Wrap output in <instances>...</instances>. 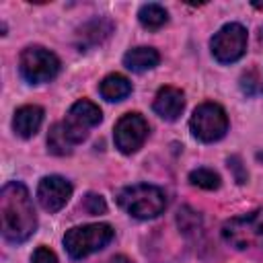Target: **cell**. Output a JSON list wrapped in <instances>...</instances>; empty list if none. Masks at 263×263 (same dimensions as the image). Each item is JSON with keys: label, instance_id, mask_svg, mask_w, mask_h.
I'll return each instance as SVG.
<instances>
[{"label": "cell", "instance_id": "cell-2", "mask_svg": "<svg viewBox=\"0 0 263 263\" xmlns=\"http://www.w3.org/2000/svg\"><path fill=\"white\" fill-rule=\"evenodd\" d=\"M119 208H123L132 218L138 220H152L160 216L166 208V195L160 187L148 183H136L123 187L117 195Z\"/></svg>", "mask_w": 263, "mask_h": 263}, {"label": "cell", "instance_id": "cell-13", "mask_svg": "<svg viewBox=\"0 0 263 263\" xmlns=\"http://www.w3.org/2000/svg\"><path fill=\"white\" fill-rule=\"evenodd\" d=\"M160 62V55L154 47H146V45H140V47H134L129 49L125 55H123V66L132 72H146V70H152L156 68Z\"/></svg>", "mask_w": 263, "mask_h": 263}, {"label": "cell", "instance_id": "cell-18", "mask_svg": "<svg viewBox=\"0 0 263 263\" xmlns=\"http://www.w3.org/2000/svg\"><path fill=\"white\" fill-rule=\"evenodd\" d=\"M177 222L181 226V230L189 232V230H195L199 226V216L197 212H193L191 208H181L179 214H177Z\"/></svg>", "mask_w": 263, "mask_h": 263}, {"label": "cell", "instance_id": "cell-14", "mask_svg": "<svg viewBox=\"0 0 263 263\" xmlns=\"http://www.w3.org/2000/svg\"><path fill=\"white\" fill-rule=\"evenodd\" d=\"M99 92L105 101H123L125 97L132 95V82L123 74H109L101 80Z\"/></svg>", "mask_w": 263, "mask_h": 263}, {"label": "cell", "instance_id": "cell-4", "mask_svg": "<svg viewBox=\"0 0 263 263\" xmlns=\"http://www.w3.org/2000/svg\"><path fill=\"white\" fill-rule=\"evenodd\" d=\"M222 238L234 249L263 247V205L224 222Z\"/></svg>", "mask_w": 263, "mask_h": 263}, {"label": "cell", "instance_id": "cell-16", "mask_svg": "<svg viewBox=\"0 0 263 263\" xmlns=\"http://www.w3.org/2000/svg\"><path fill=\"white\" fill-rule=\"evenodd\" d=\"M72 140L68 138L66 129L62 123H53L51 129H49V136H47V148L51 154H58V156H66L72 152Z\"/></svg>", "mask_w": 263, "mask_h": 263}, {"label": "cell", "instance_id": "cell-15", "mask_svg": "<svg viewBox=\"0 0 263 263\" xmlns=\"http://www.w3.org/2000/svg\"><path fill=\"white\" fill-rule=\"evenodd\" d=\"M138 21H140V25H142L144 29H148V31H158L160 27L166 25L168 12L164 10V6L154 4V2L142 4L140 10H138Z\"/></svg>", "mask_w": 263, "mask_h": 263}, {"label": "cell", "instance_id": "cell-20", "mask_svg": "<svg viewBox=\"0 0 263 263\" xmlns=\"http://www.w3.org/2000/svg\"><path fill=\"white\" fill-rule=\"evenodd\" d=\"M31 263H58V257L53 251H49L47 247H37L33 253Z\"/></svg>", "mask_w": 263, "mask_h": 263}, {"label": "cell", "instance_id": "cell-12", "mask_svg": "<svg viewBox=\"0 0 263 263\" xmlns=\"http://www.w3.org/2000/svg\"><path fill=\"white\" fill-rule=\"evenodd\" d=\"M43 123V109L39 105H23L12 117V127L21 138H33Z\"/></svg>", "mask_w": 263, "mask_h": 263}, {"label": "cell", "instance_id": "cell-3", "mask_svg": "<svg viewBox=\"0 0 263 263\" xmlns=\"http://www.w3.org/2000/svg\"><path fill=\"white\" fill-rule=\"evenodd\" d=\"M113 236H115L113 226L105 222L74 226L64 234V247L72 259H84L105 249L113 240Z\"/></svg>", "mask_w": 263, "mask_h": 263}, {"label": "cell", "instance_id": "cell-5", "mask_svg": "<svg viewBox=\"0 0 263 263\" xmlns=\"http://www.w3.org/2000/svg\"><path fill=\"white\" fill-rule=\"evenodd\" d=\"M18 70L23 78L31 84L49 82L60 72V58L41 45H31L23 49L18 60Z\"/></svg>", "mask_w": 263, "mask_h": 263}, {"label": "cell", "instance_id": "cell-19", "mask_svg": "<svg viewBox=\"0 0 263 263\" xmlns=\"http://www.w3.org/2000/svg\"><path fill=\"white\" fill-rule=\"evenodd\" d=\"M82 208H84L88 214H92V216H99V214H105V212H107L105 199H103L101 195H97V193H88V195L84 197Z\"/></svg>", "mask_w": 263, "mask_h": 263}, {"label": "cell", "instance_id": "cell-9", "mask_svg": "<svg viewBox=\"0 0 263 263\" xmlns=\"http://www.w3.org/2000/svg\"><path fill=\"white\" fill-rule=\"evenodd\" d=\"M148 121L140 113H125L113 129L115 146L121 154H134L142 148V144L148 138Z\"/></svg>", "mask_w": 263, "mask_h": 263}, {"label": "cell", "instance_id": "cell-1", "mask_svg": "<svg viewBox=\"0 0 263 263\" xmlns=\"http://www.w3.org/2000/svg\"><path fill=\"white\" fill-rule=\"evenodd\" d=\"M0 220H2V236L12 242H25L37 230V214L33 208V199L29 189L10 181L0 191Z\"/></svg>", "mask_w": 263, "mask_h": 263}, {"label": "cell", "instance_id": "cell-7", "mask_svg": "<svg viewBox=\"0 0 263 263\" xmlns=\"http://www.w3.org/2000/svg\"><path fill=\"white\" fill-rule=\"evenodd\" d=\"M210 47L220 64L238 62L247 51V29L240 23H228L214 33Z\"/></svg>", "mask_w": 263, "mask_h": 263}, {"label": "cell", "instance_id": "cell-11", "mask_svg": "<svg viewBox=\"0 0 263 263\" xmlns=\"http://www.w3.org/2000/svg\"><path fill=\"white\" fill-rule=\"evenodd\" d=\"M152 107H154L156 115H160L162 119L175 121V119H179V115H181L183 109H185V95H183L181 88L162 86V88L156 92Z\"/></svg>", "mask_w": 263, "mask_h": 263}, {"label": "cell", "instance_id": "cell-8", "mask_svg": "<svg viewBox=\"0 0 263 263\" xmlns=\"http://www.w3.org/2000/svg\"><path fill=\"white\" fill-rule=\"evenodd\" d=\"M101 119H103L101 109H99L92 101L80 99V101H76V103L68 109L66 119L62 121V125H64L68 138L72 140V144L76 146V144H80L82 140H86L88 132H90L95 125H99Z\"/></svg>", "mask_w": 263, "mask_h": 263}, {"label": "cell", "instance_id": "cell-17", "mask_svg": "<svg viewBox=\"0 0 263 263\" xmlns=\"http://www.w3.org/2000/svg\"><path fill=\"white\" fill-rule=\"evenodd\" d=\"M189 183L199 187V189H208V191H214L220 187V175L212 168H205V166H199L195 171L189 173Z\"/></svg>", "mask_w": 263, "mask_h": 263}, {"label": "cell", "instance_id": "cell-6", "mask_svg": "<svg viewBox=\"0 0 263 263\" xmlns=\"http://www.w3.org/2000/svg\"><path fill=\"white\" fill-rule=\"evenodd\" d=\"M191 134L201 142H218L228 132V115L218 103H201L189 119Z\"/></svg>", "mask_w": 263, "mask_h": 263}, {"label": "cell", "instance_id": "cell-10", "mask_svg": "<svg viewBox=\"0 0 263 263\" xmlns=\"http://www.w3.org/2000/svg\"><path fill=\"white\" fill-rule=\"evenodd\" d=\"M70 197H72V185L60 175L43 177L37 185V199L45 212L62 210Z\"/></svg>", "mask_w": 263, "mask_h": 263}, {"label": "cell", "instance_id": "cell-22", "mask_svg": "<svg viewBox=\"0 0 263 263\" xmlns=\"http://www.w3.org/2000/svg\"><path fill=\"white\" fill-rule=\"evenodd\" d=\"M253 6L255 8H263V2H253Z\"/></svg>", "mask_w": 263, "mask_h": 263}, {"label": "cell", "instance_id": "cell-21", "mask_svg": "<svg viewBox=\"0 0 263 263\" xmlns=\"http://www.w3.org/2000/svg\"><path fill=\"white\" fill-rule=\"evenodd\" d=\"M111 263H134V261H129L127 257H123V255H119V257H113V259H111Z\"/></svg>", "mask_w": 263, "mask_h": 263}]
</instances>
